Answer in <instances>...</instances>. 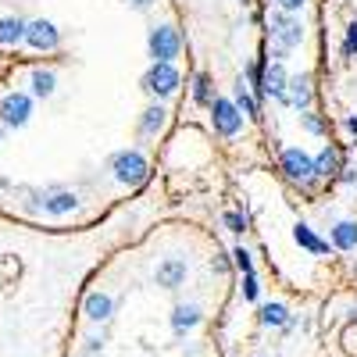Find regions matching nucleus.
Masks as SVG:
<instances>
[{
	"label": "nucleus",
	"instance_id": "1",
	"mask_svg": "<svg viewBox=\"0 0 357 357\" xmlns=\"http://www.w3.org/2000/svg\"><path fill=\"white\" fill-rule=\"evenodd\" d=\"M111 172H114L118 183L136 186V183H143V178H146V172H151V168H146V158L139 151H122V154L111 158Z\"/></svg>",
	"mask_w": 357,
	"mask_h": 357
},
{
	"label": "nucleus",
	"instance_id": "2",
	"mask_svg": "<svg viewBox=\"0 0 357 357\" xmlns=\"http://www.w3.org/2000/svg\"><path fill=\"white\" fill-rule=\"evenodd\" d=\"M143 89H146V93H154V97L175 93V89H178V72H175V65L154 61V68L143 75Z\"/></svg>",
	"mask_w": 357,
	"mask_h": 357
},
{
	"label": "nucleus",
	"instance_id": "3",
	"mask_svg": "<svg viewBox=\"0 0 357 357\" xmlns=\"http://www.w3.org/2000/svg\"><path fill=\"white\" fill-rule=\"evenodd\" d=\"M178 47H183V40H178V33H175L172 25H158L154 33H151V54H154V61L172 65L175 57H178Z\"/></svg>",
	"mask_w": 357,
	"mask_h": 357
},
{
	"label": "nucleus",
	"instance_id": "4",
	"mask_svg": "<svg viewBox=\"0 0 357 357\" xmlns=\"http://www.w3.org/2000/svg\"><path fill=\"white\" fill-rule=\"evenodd\" d=\"M272 40L282 50H293V47H301L304 29H301V22H296V18H289V11H279V15H272Z\"/></svg>",
	"mask_w": 357,
	"mask_h": 357
},
{
	"label": "nucleus",
	"instance_id": "5",
	"mask_svg": "<svg viewBox=\"0 0 357 357\" xmlns=\"http://www.w3.org/2000/svg\"><path fill=\"white\" fill-rule=\"evenodd\" d=\"M33 50H57V43H61V33L54 29V22L47 18H36V22H29L25 25V36H22Z\"/></svg>",
	"mask_w": 357,
	"mask_h": 357
},
{
	"label": "nucleus",
	"instance_id": "6",
	"mask_svg": "<svg viewBox=\"0 0 357 357\" xmlns=\"http://www.w3.org/2000/svg\"><path fill=\"white\" fill-rule=\"evenodd\" d=\"M29 114H33V100H29V93H8L4 100H0V122L4 126H25Z\"/></svg>",
	"mask_w": 357,
	"mask_h": 357
},
{
	"label": "nucleus",
	"instance_id": "7",
	"mask_svg": "<svg viewBox=\"0 0 357 357\" xmlns=\"http://www.w3.org/2000/svg\"><path fill=\"white\" fill-rule=\"evenodd\" d=\"M211 114H215V129L222 136H236L240 126H243V114L236 111L232 100H211Z\"/></svg>",
	"mask_w": 357,
	"mask_h": 357
},
{
	"label": "nucleus",
	"instance_id": "8",
	"mask_svg": "<svg viewBox=\"0 0 357 357\" xmlns=\"http://www.w3.org/2000/svg\"><path fill=\"white\" fill-rule=\"evenodd\" d=\"M282 172L293 183H311L314 178V161L304 151H282Z\"/></svg>",
	"mask_w": 357,
	"mask_h": 357
},
{
	"label": "nucleus",
	"instance_id": "9",
	"mask_svg": "<svg viewBox=\"0 0 357 357\" xmlns=\"http://www.w3.org/2000/svg\"><path fill=\"white\" fill-rule=\"evenodd\" d=\"M183 279H186V261H183V257H165V261L158 264V286L175 289Z\"/></svg>",
	"mask_w": 357,
	"mask_h": 357
},
{
	"label": "nucleus",
	"instance_id": "10",
	"mask_svg": "<svg viewBox=\"0 0 357 357\" xmlns=\"http://www.w3.org/2000/svg\"><path fill=\"white\" fill-rule=\"evenodd\" d=\"M286 68H282V61H275V65H268L264 72H261V89L264 93H272V97H286Z\"/></svg>",
	"mask_w": 357,
	"mask_h": 357
},
{
	"label": "nucleus",
	"instance_id": "11",
	"mask_svg": "<svg viewBox=\"0 0 357 357\" xmlns=\"http://www.w3.org/2000/svg\"><path fill=\"white\" fill-rule=\"evenodd\" d=\"M282 100H289L296 111H304L307 104H311V79H289L286 82V97Z\"/></svg>",
	"mask_w": 357,
	"mask_h": 357
},
{
	"label": "nucleus",
	"instance_id": "12",
	"mask_svg": "<svg viewBox=\"0 0 357 357\" xmlns=\"http://www.w3.org/2000/svg\"><path fill=\"white\" fill-rule=\"evenodd\" d=\"M340 165H343V151L340 146H325V151L318 154V161H314V175H336L340 172Z\"/></svg>",
	"mask_w": 357,
	"mask_h": 357
},
{
	"label": "nucleus",
	"instance_id": "13",
	"mask_svg": "<svg viewBox=\"0 0 357 357\" xmlns=\"http://www.w3.org/2000/svg\"><path fill=\"white\" fill-rule=\"evenodd\" d=\"M111 311H114V304H111L107 293H89V296H86V314L93 318V321H107Z\"/></svg>",
	"mask_w": 357,
	"mask_h": 357
},
{
	"label": "nucleus",
	"instance_id": "14",
	"mask_svg": "<svg viewBox=\"0 0 357 357\" xmlns=\"http://www.w3.org/2000/svg\"><path fill=\"white\" fill-rule=\"evenodd\" d=\"M293 240L301 243L304 250H311V254H329V243H325V240H318V236L311 232V225H304V222L293 229Z\"/></svg>",
	"mask_w": 357,
	"mask_h": 357
},
{
	"label": "nucleus",
	"instance_id": "15",
	"mask_svg": "<svg viewBox=\"0 0 357 357\" xmlns=\"http://www.w3.org/2000/svg\"><path fill=\"white\" fill-rule=\"evenodd\" d=\"M25 36V22L18 18H0V47H18Z\"/></svg>",
	"mask_w": 357,
	"mask_h": 357
},
{
	"label": "nucleus",
	"instance_id": "16",
	"mask_svg": "<svg viewBox=\"0 0 357 357\" xmlns=\"http://www.w3.org/2000/svg\"><path fill=\"white\" fill-rule=\"evenodd\" d=\"M43 211L47 215H68V211H75V193H54V197H47Z\"/></svg>",
	"mask_w": 357,
	"mask_h": 357
},
{
	"label": "nucleus",
	"instance_id": "17",
	"mask_svg": "<svg viewBox=\"0 0 357 357\" xmlns=\"http://www.w3.org/2000/svg\"><path fill=\"white\" fill-rule=\"evenodd\" d=\"M333 243H336L340 250H354V247H357V225H354V222H340V225L333 229Z\"/></svg>",
	"mask_w": 357,
	"mask_h": 357
},
{
	"label": "nucleus",
	"instance_id": "18",
	"mask_svg": "<svg viewBox=\"0 0 357 357\" xmlns=\"http://www.w3.org/2000/svg\"><path fill=\"white\" fill-rule=\"evenodd\" d=\"M197 321H200V311H197V307H186V304H178V307H175V314H172V325H175L178 333L193 329Z\"/></svg>",
	"mask_w": 357,
	"mask_h": 357
},
{
	"label": "nucleus",
	"instance_id": "19",
	"mask_svg": "<svg viewBox=\"0 0 357 357\" xmlns=\"http://www.w3.org/2000/svg\"><path fill=\"white\" fill-rule=\"evenodd\" d=\"M236 111H243V114H250V118H261V107H257V100L243 89V82L236 86Z\"/></svg>",
	"mask_w": 357,
	"mask_h": 357
},
{
	"label": "nucleus",
	"instance_id": "20",
	"mask_svg": "<svg viewBox=\"0 0 357 357\" xmlns=\"http://www.w3.org/2000/svg\"><path fill=\"white\" fill-rule=\"evenodd\" d=\"M54 72H33V93L36 97H50L54 93Z\"/></svg>",
	"mask_w": 357,
	"mask_h": 357
},
{
	"label": "nucleus",
	"instance_id": "21",
	"mask_svg": "<svg viewBox=\"0 0 357 357\" xmlns=\"http://www.w3.org/2000/svg\"><path fill=\"white\" fill-rule=\"evenodd\" d=\"M261 321L264 325H286V307L282 304H264L261 307Z\"/></svg>",
	"mask_w": 357,
	"mask_h": 357
},
{
	"label": "nucleus",
	"instance_id": "22",
	"mask_svg": "<svg viewBox=\"0 0 357 357\" xmlns=\"http://www.w3.org/2000/svg\"><path fill=\"white\" fill-rule=\"evenodd\" d=\"M165 126V107H151L143 111V132H158Z\"/></svg>",
	"mask_w": 357,
	"mask_h": 357
},
{
	"label": "nucleus",
	"instance_id": "23",
	"mask_svg": "<svg viewBox=\"0 0 357 357\" xmlns=\"http://www.w3.org/2000/svg\"><path fill=\"white\" fill-rule=\"evenodd\" d=\"M193 100H197V104H211V79H207V75H197Z\"/></svg>",
	"mask_w": 357,
	"mask_h": 357
},
{
	"label": "nucleus",
	"instance_id": "24",
	"mask_svg": "<svg viewBox=\"0 0 357 357\" xmlns=\"http://www.w3.org/2000/svg\"><path fill=\"white\" fill-rule=\"evenodd\" d=\"M232 257H236V268H240V272H243V275H250V272H254V261H250V254H247L243 247H240V250H236Z\"/></svg>",
	"mask_w": 357,
	"mask_h": 357
},
{
	"label": "nucleus",
	"instance_id": "25",
	"mask_svg": "<svg viewBox=\"0 0 357 357\" xmlns=\"http://www.w3.org/2000/svg\"><path fill=\"white\" fill-rule=\"evenodd\" d=\"M225 225H229L232 232H247V218H243V215H236V211L225 215Z\"/></svg>",
	"mask_w": 357,
	"mask_h": 357
},
{
	"label": "nucleus",
	"instance_id": "26",
	"mask_svg": "<svg viewBox=\"0 0 357 357\" xmlns=\"http://www.w3.org/2000/svg\"><path fill=\"white\" fill-rule=\"evenodd\" d=\"M243 296H247V301H257V279H254V272H250L247 282H243Z\"/></svg>",
	"mask_w": 357,
	"mask_h": 357
},
{
	"label": "nucleus",
	"instance_id": "27",
	"mask_svg": "<svg viewBox=\"0 0 357 357\" xmlns=\"http://www.w3.org/2000/svg\"><path fill=\"white\" fill-rule=\"evenodd\" d=\"M347 54H357V22H350L347 29Z\"/></svg>",
	"mask_w": 357,
	"mask_h": 357
},
{
	"label": "nucleus",
	"instance_id": "28",
	"mask_svg": "<svg viewBox=\"0 0 357 357\" xmlns=\"http://www.w3.org/2000/svg\"><path fill=\"white\" fill-rule=\"evenodd\" d=\"M275 4H279L282 11H301V8H304V0H275Z\"/></svg>",
	"mask_w": 357,
	"mask_h": 357
},
{
	"label": "nucleus",
	"instance_id": "29",
	"mask_svg": "<svg viewBox=\"0 0 357 357\" xmlns=\"http://www.w3.org/2000/svg\"><path fill=\"white\" fill-rule=\"evenodd\" d=\"M304 122H307V129H311V132H321V122H318V118H311V114H304Z\"/></svg>",
	"mask_w": 357,
	"mask_h": 357
},
{
	"label": "nucleus",
	"instance_id": "30",
	"mask_svg": "<svg viewBox=\"0 0 357 357\" xmlns=\"http://www.w3.org/2000/svg\"><path fill=\"white\" fill-rule=\"evenodd\" d=\"M132 4H136V8H151V4H154V0H132Z\"/></svg>",
	"mask_w": 357,
	"mask_h": 357
},
{
	"label": "nucleus",
	"instance_id": "31",
	"mask_svg": "<svg viewBox=\"0 0 357 357\" xmlns=\"http://www.w3.org/2000/svg\"><path fill=\"white\" fill-rule=\"evenodd\" d=\"M347 129H350V132H357V118H350V122H347Z\"/></svg>",
	"mask_w": 357,
	"mask_h": 357
}]
</instances>
